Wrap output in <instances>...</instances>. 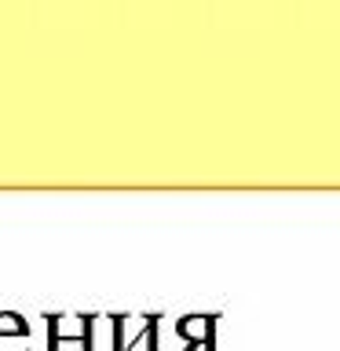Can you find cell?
<instances>
[{"label":"cell","instance_id":"obj_1","mask_svg":"<svg viewBox=\"0 0 340 351\" xmlns=\"http://www.w3.org/2000/svg\"><path fill=\"white\" fill-rule=\"evenodd\" d=\"M99 315H48V351H95Z\"/></svg>","mask_w":340,"mask_h":351},{"label":"cell","instance_id":"obj_2","mask_svg":"<svg viewBox=\"0 0 340 351\" xmlns=\"http://www.w3.org/2000/svg\"><path fill=\"white\" fill-rule=\"evenodd\" d=\"M0 337H26L29 340V322L19 311H0Z\"/></svg>","mask_w":340,"mask_h":351},{"label":"cell","instance_id":"obj_3","mask_svg":"<svg viewBox=\"0 0 340 351\" xmlns=\"http://www.w3.org/2000/svg\"><path fill=\"white\" fill-rule=\"evenodd\" d=\"M0 351H29V340L15 337V344H11V337H8V344H0Z\"/></svg>","mask_w":340,"mask_h":351}]
</instances>
